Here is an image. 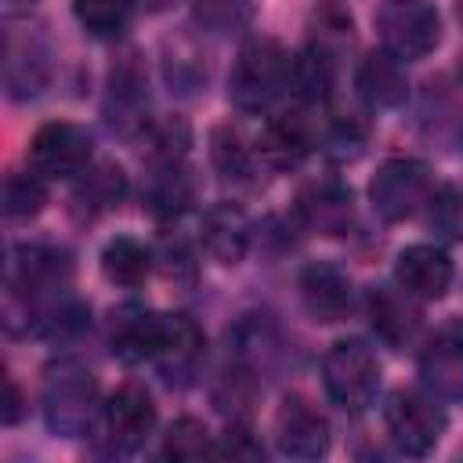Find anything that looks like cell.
<instances>
[{
    "mask_svg": "<svg viewBox=\"0 0 463 463\" xmlns=\"http://www.w3.org/2000/svg\"><path fill=\"white\" fill-rule=\"evenodd\" d=\"M293 87V58L289 51L271 40V36H257L246 40L232 72H228V98L239 112H264L271 109L282 90Z\"/></svg>",
    "mask_w": 463,
    "mask_h": 463,
    "instance_id": "cell-1",
    "label": "cell"
},
{
    "mask_svg": "<svg viewBox=\"0 0 463 463\" xmlns=\"http://www.w3.org/2000/svg\"><path fill=\"white\" fill-rule=\"evenodd\" d=\"M98 409V380L94 373L76 362L61 358L43 376V420L61 438H80L90 430Z\"/></svg>",
    "mask_w": 463,
    "mask_h": 463,
    "instance_id": "cell-2",
    "label": "cell"
},
{
    "mask_svg": "<svg viewBox=\"0 0 463 463\" xmlns=\"http://www.w3.org/2000/svg\"><path fill=\"white\" fill-rule=\"evenodd\" d=\"M322 383H326V394L336 409L365 412L376 402V391H380L376 351L358 336L336 340L322 358Z\"/></svg>",
    "mask_w": 463,
    "mask_h": 463,
    "instance_id": "cell-3",
    "label": "cell"
},
{
    "mask_svg": "<svg viewBox=\"0 0 463 463\" xmlns=\"http://www.w3.org/2000/svg\"><path fill=\"white\" fill-rule=\"evenodd\" d=\"M383 51L402 61H420L441 43V14L430 0H383L373 11Z\"/></svg>",
    "mask_w": 463,
    "mask_h": 463,
    "instance_id": "cell-4",
    "label": "cell"
},
{
    "mask_svg": "<svg viewBox=\"0 0 463 463\" xmlns=\"http://www.w3.org/2000/svg\"><path fill=\"white\" fill-rule=\"evenodd\" d=\"M434 177L420 159H387L369 181V203L383 221H409L430 206Z\"/></svg>",
    "mask_w": 463,
    "mask_h": 463,
    "instance_id": "cell-5",
    "label": "cell"
},
{
    "mask_svg": "<svg viewBox=\"0 0 463 463\" xmlns=\"http://www.w3.org/2000/svg\"><path fill=\"white\" fill-rule=\"evenodd\" d=\"M383 423L387 434L394 441L398 452L405 456H427L434 452V445L445 434V409L438 405V398L427 391H394L383 405Z\"/></svg>",
    "mask_w": 463,
    "mask_h": 463,
    "instance_id": "cell-6",
    "label": "cell"
},
{
    "mask_svg": "<svg viewBox=\"0 0 463 463\" xmlns=\"http://www.w3.org/2000/svg\"><path fill=\"white\" fill-rule=\"evenodd\" d=\"M94 137L87 127L58 119L43 123L29 141V166L40 177H80L90 166Z\"/></svg>",
    "mask_w": 463,
    "mask_h": 463,
    "instance_id": "cell-7",
    "label": "cell"
},
{
    "mask_svg": "<svg viewBox=\"0 0 463 463\" xmlns=\"http://www.w3.org/2000/svg\"><path fill=\"white\" fill-rule=\"evenodd\" d=\"M420 380L438 402H463V318L445 322L423 344Z\"/></svg>",
    "mask_w": 463,
    "mask_h": 463,
    "instance_id": "cell-8",
    "label": "cell"
},
{
    "mask_svg": "<svg viewBox=\"0 0 463 463\" xmlns=\"http://www.w3.org/2000/svg\"><path fill=\"white\" fill-rule=\"evenodd\" d=\"M275 445L289 459H318L329 452V423L307 398L286 394L275 412Z\"/></svg>",
    "mask_w": 463,
    "mask_h": 463,
    "instance_id": "cell-9",
    "label": "cell"
},
{
    "mask_svg": "<svg viewBox=\"0 0 463 463\" xmlns=\"http://www.w3.org/2000/svg\"><path fill=\"white\" fill-rule=\"evenodd\" d=\"M297 221L307 232L340 235L354 217V195L340 177H318L297 192Z\"/></svg>",
    "mask_w": 463,
    "mask_h": 463,
    "instance_id": "cell-10",
    "label": "cell"
},
{
    "mask_svg": "<svg viewBox=\"0 0 463 463\" xmlns=\"http://www.w3.org/2000/svg\"><path fill=\"white\" fill-rule=\"evenodd\" d=\"M101 416L116 449H137L156 427V402L141 383H119L101 405Z\"/></svg>",
    "mask_w": 463,
    "mask_h": 463,
    "instance_id": "cell-11",
    "label": "cell"
},
{
    "mask_svg": "<svg viewBox=\"0 0 463 463\" xmlns=\"http://www.w3.org/2000/svg\"><path fill=\"white\" fill-rule=\"evenodd\" d=\"M394 282L416 300H441L452 286V260L441 246L430 242L405 246L394 260Z\"/></svg>",
    "mask_w": 463,
    "mask_h": 463,
    "instance_id": "cell-12",
    "label": "cell"
},
{
    "mask_svg": "<svg viewBox=\"0 0 463 463\" xmlns=\"http://www.w3.org/2000/svg\"><path fill=\"white\" fill-rule=\"evenodd\" d=\"M300 300L315 322H340L351 311V279L326 260H311L300 268Z\"/></svg>",
    "mask_w": 463,
    "mask_h": 463,
    "instance_id": "cell-13",
    "label": "cell"
},
{
    "mask_svg": "<svg viewBox=\"0 0 463 463\" xmlns=\"http://www.w3.org/2000/svg\"><path fill=\"white\" fill-rule=\"evenodd\" d=\"M163 336H166V315H156V311H145V307H127L112 322L109 347L127 365L156 362V354L163 347Z\"/></svg>",
    "mask_w": 463,
    "mask_h": 463,
    "instance_id": "cell-14",
    "label": "cell"
},
{
    "mask_svg": "<svg viewBox=\"0 0 463 463\" xmlns=\"http://www.w3.org/2000/svg\"><path fill=\"white\" fill-rule=\"evenodd\" d=\"M420 307L416 297L405 293L402 286H373L369 289V322L376 329V336H383L391 347H405L416 340L420 333Z\"/></svg>",
    "mask_w": 463,
    "mask_h": 463,
    "instance_id": "cell-15",
    "label": "cell"
},
{
    "mask_svg": "<svg viewBox=\"0 0 463 463\" xmlns=\"http://www.w3.org/2000/svg\"><path fill=\"white\" fill-rule=\"evenodd\" d=\"M199 239L206 253L221 264H239L250 250V221L235 203H213L203 210Z\"/></svg>",
    "mask_w": 463,
    "mask_h": 463,
    "instance_id": "cell-16",
    "label": "cell"
},
{
    "mask_svg": "<svg viewBox=\"0 0 463 463\" xmlns=\"http://www.w3.org/2000/svg\"><path fill=\"white\" fill-rule=\"evenodd\" d=\"M354 87L369 109H398L409 98V80L402 69V58L391 51H373L358 61Z\"/></svg>",
    "mask_w": 463,
    "mask_h": 463,
    "instance_id": "cell-17",
    "label": "cell"
},
{
    "mask_svg": "<svg viewBox=\"0 0 463 463\" xmlns=\"http://www.w3.org/2000/svg\"><path fill=\"white\" fill-rule=\"evenodd\" d=\"M311 152V134L297 116H275L257 134V156L271 170H297Z\"/></svg>",
    "mask_w": 463,
    "mask_h": 463,
    "instance_id": "cell-18",
    "label": "cell"
},
{
    "mask_svg": "<svg viewBox=\"0 0 463 463\" xmlns=\"http://www.w3.org/2000/svg\"><path fill=\"white\" fill-rule=\"evenodd\" d=\"M145 105H148V94H145V76L134 61H123L119 69H112V83H109V101H105V112H109V123L112 127H148L145 119Z\"/></svg>",
    "mask_w": 463,
    "mask_h": 463,
    "instance_id": "cell-19",
    "label": "cell"
},
{
    "mask_svg": "<svg viewBox=\"0 0 463 463\" xmlns=\"http://www.w3.org/2000/svg\"><path fill=\"white\" fill-rule=\"evenodd\" d=\"M199 358H203V329L188 315H166V336H163V347L156 354L166 380H174V376L184 380Z\"/></svg>",
    "mask_w": 463,
    "mask_h": 463,
    "instance_id": "cell-20",
    "label": "cell"
},
{
    "mask_svg": "<svg viewBox=\"0 0 463 463\" xmlns=\"http://www.w3.org/2000/svg\"><path fill=\"white\" fill-rule=\"evenodd\" d=\"M192 192H195L192 177L184 174L181 163H159L156 174L148 177V188H145V210L159 221H170V217L188 210Z\"/></svg>",
    "mask_w": 463,
    "mask_h": 463,
    "instance_id": "cell-21",
    "label": "cell"
},
{
    "mask_svg": "<svg viewBox=\"0 0 463 463\" xmlns=\"http://www.w3.org/2000/svg\"><path fill=\"white\" fill-rule=\"evenodd\" d=\"M152 271V250L130 235H116L101 250V275L123 289H134L148 279Z\"/></svg>",
    "mask_w": 463,
    "mask_h": 463,
    "instance_id": "cell-22",
    "label": "cell"
},
{
    "mask_svg": "<svg viewBox=\"0 0 463 463\" xmlns=\"http://www.w3.org/2000/svg\"><path fill=\"white\" fill-rule=\"evenodd\" d=\"M137 0H72L76 22L98 40H119L134 18Z\"/></svg>",
    "mask_w": 463,
    "mask_h": 463,
    "instance_id": "cell-23",
    "label": "cell"
},
{
    "mask_svg": "<svg viewBox=\"0 0 463 463\" xmlns=\"http://www.w3.org/2000/svg\"><path fill=\"white\" fill-rule=\"evenodd\" d=\"M123 192H127V174L116 163H94L76 181V203L83 210H109L123 199Z\"/></svg>",
    "mask_w": 463,
    "mask_h": 463,
    "instance_id": "cell-24",
    "label": "cell"
},
{
    "mask_svg": "<svg viewBox=\"0 0 463 463\" xmlns=\"http://www.w3.org/2000/svg\"><path fill=\"white\" fill-rule=\"evenodd\" d=\"M192 18L213 36H232L253 22V0H192Z\"/></svg>",
    "mask_w": 463,
    "mask_h": 463,
    "instance_id": "cell-25",
    "label": "cell"
},
{
    "mask_svg": "<svg viewBox=\"0 0 463 463\" xmlns=\"http://www.w3.org/2000/svg\"><path fill=\"white\" fill-rule=\"evenodd\" d=\"M210 163L224 181H246L253 170V152L242 145L239 130L213 127L210 130Z\"/></svg>",
    "mask_w": 463,
    "mask_h": 463,
    "instance_id": "cell-26",
    "label": "cell"
},
{
    "mask_svg": "<svg viewBox=\"0 0 463 463\" xmlns=\"http://www.w3.org/2000/svg\"><path fill=\"white\" fill-rule=\"evenodd\" d=\"M210 452H217V441L210 438L206 423L195 420V416L174 420L163 434V456L166 459H199V456H210Z\"/></svg>",
    "mask_w": 463,
    "mask_h": 463,
    "instance_id": "cell-27",
    "label": "cell"
},
{
    "mask_svg": "<svg viewBox=\"0 0 463 463\" xmlns=\"http://www.w3.org/2000/svg\"><path fill=\"white\" fill-rule=\"evenodd\" d=\"M4 217L7 221H25V217H36L47 203V188H43V177L33 170V174H7L4 177Z\"/></svg>",
    "mask_w": 463,
    "mask_h": 463,
    "instance_id": "cell-28",
    "label": "cell"
},
{
    "mask_svg": "<svg viewBox=\"0 0 463 463\" xmlns=\"http://www.w3.org/2000/svg\"><path fill=\"white\" fill-rule=\"evenodd\" d=\"M145 137H148V148L159 163H181L188 141H192V130L184 119L177 116H166V119H156L145 127Z\"/></svg>",
    "mask_w": 463,
    "mask_h": 463,
    "instance_id": "cell-29",
    "label": "cell"
},
{
    "mask_svg": "<svg viewBox=\"0 0 463 463\" xmlns=\"http://www.w3.org/2000/svg\"><path fill=\"white\" fill-rule=\"evenodd\" d=\"M430 228L449 242H463V188L445 184L430 195Z\"/></svg>",
    "mask_w": 463,
    "mask_h": 463,
    "instance_id": "cell-30",
    "label": "cell"
},
{
    "mask_svg": "<svg viewBox=\"0 0 463 463\" xmlns=\"http://www.w3.org/2000/svg\"><path fill=\"white\" fill-rule=\"evenodd\" d=\"M217 456H232V459H260L264 449H260V441L250 434L246 423H228V430H224L221 441H217Z\"/></svg>",
    "mask_w": 463,
    "mask_h": 463,
    "instance_id": "cell-31",
    "label": "cell"
},
{
    "mask_svg": "<svg viewBox=\"0 0 463 463\" xmlns=\"http://www.w3.org/2000/svg\"><path fill=\"white\" fill-rule=\"evenodd\" d=\"M4 391H7V398H4V423H14L18 412H22V394H18L14 376H4Z\"/></svg>",
    "mask_w": 463,
    "mask_h": 463,
    "instance_id": "cell-32",
    "label": "cell"
},
{
    "mask_svg": "<svg viewBox=\"0 0 463 463\" xmlns=\"http://www.w3.org/2000/svg\"><path fill=\"white\" fill-rule=\"evenodd\" d=\"M36 7V0H4V14L14 18V14H29Z\"/></svg>",
    "mask_w": 463,
    "mask_h": 463,
    "instance_id": "cell-33",
    "label": "cell"
},
{
    "mask_svg": "<svg viewBox=\"0 0 463 463\" xmlns=\"http://www.w3.org/2000/svg\"><path fill=\"white\" fill-rule=\"evenodd\" d=\"M174 0H137V7H145V11H166Z\"/></svg>",
    "mask_w": 463,
    "mask_h": 463,
    "instance_id": "cell-34",
    "label": "cell"
},
{
    "mask_svg": "<svg viewBox=\"0 0 463 463\" xmlns=\"http://www.w3.org/2000/svg\"><path fill=\"white\" fill-rule=\"evenodd\" d=\"M456 14H459V22H463V0H459V4H456Z\"/></svg>",
    "mask_w": 463,
    "mask_h": 463,
    "instance_id": "cell-35",
    "label": "cell"
}]
</instances>
